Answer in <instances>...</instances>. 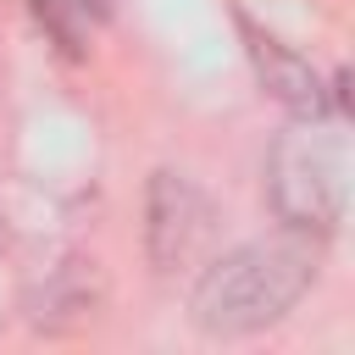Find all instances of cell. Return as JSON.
Masks as SVG:
<instances>
[{
    "label": "cell",
    "instance_id": "1",
    "mask_svg": "<svg viewBox=\"0 0 355 355\" xmlns=\"http://www.w3.org/2000/svg\"><path fill=\"white\" fill-rule=\"evenodd\" d=\"M316 277V250L305 239H255L227 250L222 261H205L194 294H189V322L205 338H244L294 311V300Z\"/></svg>",
    "mask_w": 355,
    "mask_h": 355
},
{
    "label": "cell",
    "instance_id": "2",
    "mask_svg": "<svg viewBox=\"0 0 355 355\" xmlns=\"http://www.w3.org/2000/svg\"><path fill=\"white\" fill-rule=\"evenodd\" d=\"M266 194L272 211L294 233L333 239L349 205V144L344 133H327L322 116L288 128L266 155Z\"/></svg>",
    "mask_w": 355,
    "mask_h": 355
},
{
    "label": "cell",
    "instance_id": "3",
    "mask_svg": "<svg viewBox=\"0 0 355 355\" xmlns=\"http://www.w3.org/2000/svg\"><path fill=\"white\" fill-rule=\"evenodd\" d=\"M211 244H216V205L211 194L189 178V172H150V189H144V250L155 261V272H189V266H205L211 261Z\"/></svg>",
    "mask_w": 355,
    "mask_h": 355
},
{
    "label": "cell",
    "instance_id": "4",
    "mask_svg": "<svg viewBox=\"0 0 355 355\" xmlns=\"http://www.w3.org/2000/svg\"><path fill=\"white\" fill-rule=\"evenodd\" d=\"M105 305V277L89 255L67 250L55 255L44 272L28 277L22 288V311H28V327L39 333H83Z\"/></svg>",
    "mask_w": 355,
    "mask_h": 355
},
{
    "label": "cell",
    "instance_id": "5",
    "mask_svg": "<svg viewBox=\"0 0 355 355\" xmlns=\"http://www.w3.org/2000/svg\"><path fill=\"white\" fill-rule=\"evenodd\" d=\"M244 44H250V61H255L261 89H266V94H272V100H277L288 116L316 122V116H327V111H333L327 83H322V72H316L305 55H294L283 39H272V33L250 28V22H244Z\"/></svg>",
    "mask_w": 355,
    "mask_h": 355
},
{
    "label": "cell",
    "instance_id": "6",
    "mask_svg": "<svg viewBox=\"0 0 355 355\" xmlns=\"http://www.w3.org/2000/svg\"><path fill=\"white\" fill-rule=\"evenodd\" d=\"M61 6H67V11H72V17L83 22V28H89V22H105V17H111V0H61Z\"/></svg>",
    "mask_w": 355,
    "mask_h": 355
},
{
    "label": "cell",
    "instance_id": "7",
    "mask_svg": "<svg viewBox=\"0 0 355 355\" xmlns=\"http://www.w3.org/2000/svg\"><path fill=\"white\" fill-rule=\"evenodd\" d=\"M6 239H11V233H6V216H0V250H6Z\"/></svg>",
    "mask_w": 355,
    "mask_h": 355
}]
</instances>
